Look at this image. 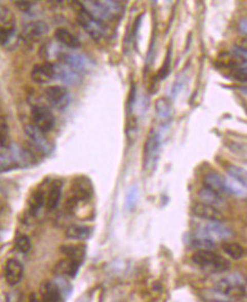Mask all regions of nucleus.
I'll return each instance as SVG.
<instances>
[{"instance_id":"obj_6","label":"nucleus","mask_w":247,"mask_h":302,"mask_svg":"<svg viewBox=\"0 0 247 302\" xmlns=\"http://www.w3.org/2000/svg\"><path fill=\"white\" fill-rule=\"evenodd\" d=\"M80 6H81V4H80ZM78 21H79L80 25L83 27L85 32L92 37L93 40L99 41V40L102 39V36L104 34L103 25L100 23V22H98L94 18H92L91 16L87 14L83 8H82V6L78 13Z\"/></svg>"},{"instance_id":"obj_19","label":"nucleus","mask_w":247,"mask_h":302,"mask_svg":"<svg viewBox=\"0 0 247 302\" xmlns=\"http://www.w3.org/2000/svg\"><path fill=\"white\" fill-rule=\"evenodd\" d=\"M54 36H56L58 42L62 43L65 47L72 49V50H76V49L81 47V42L78 39V36H75L73 33L65 29H57Z\"/></svg>"},{"instance_id":"obj_17","label":"nucleus","mask_w":247,"mask_h":302,"mask_svg":"<svg viewBox=\"0 0 247 302\" xmlns=\"http://www.w3.org/2000/svg\"><path fill=\"white\" fill-rule=\"evenodd\" d=\"M40 300L41 302H60L63 294L60 292L57 284L53 281H46L40 287Z\"/></svg>"},{"instance_id":"obj_25","label":"nucleus","mask_w":247,"mask_h":302,"mask_svg":"<svg viewBox=\"0 0 247 302\" xmlns=\"http://www.w3.org/2000/svg\"><path fill=\"white\" fill-rule=\"evenodd\" d=\"M156 112L157 116L161 120H168L172 117L173 113V107L172 103L167 97H160L156 101Z\"/></svg>"},{"instance_id":"obj_37","label":"nucleus","mask_w":247,"mask_h":302,"mask_svg":"<svg viewBox=\"0 0 247 302\" xmlns=\"http://www.w3.org/2000/svg\"><path fill=\"white\" fill-rule=\"evenodd\" d=\"M170 59H172V50L169 49L166 60H164V64L162 65V67H161L160 71H159V74H158L159 79H164L168 76L169 71H170Z\"/></svg>"},{"instance_id":"obj_5","label":"nucleus","mask_w":247,"mask_h":302,"mask_svg":"<svg viewBox=\"0 0 247 302\" xmlns=\"http://www.w3.org/2000/svg\"><path fill=\"white\" fill-rule=\"evenodd\" d=\"M32 124L42 133H49L54 127V116L47 107L34 106L31 110Z\"/></svg>"},{"instance_id":"obj_27","label":"nucleus","mask_w":247,"mask_h":302,"mask_svg":"<svg viewBox=\"0 0 247 302\" xmlns=\"http://www.w3.org/2000/svg\"><path fill=\"white\" fill-rule=\"evenodd\" d=\"M227 173L229 178L237 181L238 184L247 189V171L245 169L236 166H229L227 168Z\"/></svg>"},{"instance_id":"obj_34","label":"nucleus","mask_w":247,"mask_h":302,"mask_svg":"<svg viewBox=\"0 0 247 302\" xmlns=\"http://www.w3.org/2000/svg\"><path fill=\"white\" fill-rule=\"evenodd\" d=\"M9 143V127L7 120L5 117L0 116V146L7 147Z\"/></svg>"},{"instance_id":"obj_32","label":"nucleus","mask_w":247,"mask_h":302,"mask_svg":"<svg viewBox=\"0 0 247 302\" xmlns=\"http://www.w3.org/2000/svg\"><path fill=\"white\" fill-rule=\"evenodd\" d=\"M137 199H139V187L136 185H133L128 189L127 194L125 197V207L127 208L128 211H131L136 206Z\"/></svg>"},{"instance_id":"obj_28","label":"nucleus","mask_w":247,"mask_h":302,"mask_svg":"<svg viewBox=\"0 0 247 302\" xmlns=\"http://www.w3.org/2000/svg\"><path fill=\"white\" fill-rule=\"evenodd\" d=\"M15 40L14 26H0V46L10 48Z\"/></svg>"},{"instance_id":"obj_4","label":"nucleus","mask_w":247,"mask_h":302,"mask_svg":"<svg viewBox=\"0 0 247 302\" xmlns=\"http://www.w3.org/2000/svg\"><path fill=\"white\" fill-rule=\"evenodd\" d=\"M60 63L69 66L70 68L78 71V73H86L93 67L92 60L84 53L76 52L74 50L62 51L59 53Z\"/></svg>"},{"instance_id":"obj_7","label":"nucleus","mask_w":247,"mask_h":302,"mask_svg":"<svg viewBox=\"0 0 247 302\" xmlns=\"http://www.w3.org/2000/svg\"><path fill=\"white\" fill-rule=\"evenodd\" d=\"M45 96L47 101L53 108L58 110H64L68 107L70 102L69 93L64 86H49L45 91Z\"/></svg>"},{"instance_id":"obj_24","label":"nucleus","mask_w":247,"mask_h":302,"mask_svg":"<svg viewBox=\"0 0 247 302\" xmlns=\"http://www.w3.org/2000/svg\"><path fill=\"white\" fill-rule=\"evenodd\" d=\"M60 251L63 254L68 257L72 258L74 260H78L82 263L85 255V247L84 246H72V245H66L60 247Z\"/></svg>"},{"instance_id":"obj_12","label":"nucleus","mask_w":247,"mask_h":302,"mask_svg":"<svg viewBox=\"0 0 247 302\" xmlns=\"http://www.w3.org/2000/svg\"><path fill=\"white\" fill-rule=\"evenodd\" d=\"M31 77L33 82L39 84H47L54 79V64L43 63L33 66L31 70Z\"/></svg>"},{"instance_id":"obj_33","label":"nucleus","mask_w":247,"mask_h":302,"mask_svg":"<svg viewBox=\"0 0 247 302\" xmlns=\"http://www.w3.org/2000/svg\"><path fill=\"white\" fill-rule=\"evenodd\" d=\"M192 244H193L194 247L196 248H199L200 250H211L215 248L216 244H215V240L212 239H208L205 237H200V235H196V237L192 241Z\"/></svg>"},{"instance_id":"obj_30","label":"nucleus","mask_w":247,"mask_h":302,"mask_svg":"<svg viewBox=\"0 0 247 302\" xmlns=\"http://www.w3.org/2000/svg\"><path fill=\"white\" fill-rule=\"evenodd\" d=\"M224 181H226V188L228 194H233L235 196H238V197H244L247 194V189L245 187L241 186L240 184H238L237 181L233 180L232 178H224Z\"/></svg>"},{"instance_id":"obj_22","label":"nucleus","mask_w":247,"mask_h":302,"mask_svg":"<svg viewBox=\"0 0 247 302\" xmlns=\"http://www.w3.org/2000/svg\"><path fill=\"white\" fill-rule=\"evenodd\" d=\"M60 196H62V184H60L59 181H54L52 186L50 187V189H49L48 191V197L46 202V205L49 212H52L56 210L59 204Z\"/></svg>"},{"instance_id":"obj_21","label":"nucleus","mask_w":247,"mask_h":302,"mask_svg":"<svg viewBox=\"0 0 247 302\" xmlns=\"http://www.w3.org/2000/svg\"><path fill=\"white\" fill-rule=\"evenodd\" d=\"M49 31V26L47 23L42 21H34L31 23L26 24L24 26V34L30 37V39H34V37H39L47 34Z\"/></svg>"},{"instance_id":"obj_38","label":"nucleus","mask_w":247,"mask_h":302,"mask_svg":"<svg viewBox=\"0 0 247 302\" xmlns=\"http://www.w3.org/2000/svg\"><path fill=\"white\" fill-rule=\"evenodd\" d=\"M136 135H137V124H136V120L133 119V120H130V122L128 123V127H127V137H128V139L135 140Z\"/></svg>"},{"instance_id":"obj_16","label":"nucleus","mask_w":247,"mask_h":302,"mask_svg":"<svg viewBox=\"0 0 247 302\" xmlns=\"http://www.w3.org/2000/svg\"><path fill=\"white\" fill-rule=\"evenodd\" d=\"M203 183H204L205 188L216 191L219 195L223 196L228 194L226 188V181H224V178L221 174H219L217 172H208L204 175Z\"/></svg>"},{"instance_id":"obj_10","label":"nucleus","mask_w":247,"mask_h":302,"mask_svg":"<svg viewBox=\"0 0 247 302\" xmlns=\"http://www.w3.org/2000/svg\"><path fill=\"white\" fill-rule=\"evenodd\" d=\"M54 79H58L66 85H79L82 82V75L63 63L54 65Z\"/></svg>"},{"instance_id":"obj_13","label":"nucleus","mask_w":247,"mask_h":302,"mask_svg":"<svg viewBox=\"0 0 247 302\" xmlns=\"http://www.w3.org/2000/svg\"><path fill=\"white\" fill-rule=\"evenodd\" d=\"M192 212H193L195 216L208 219V221H222L223 219V215L220 210H218L215 206L204 204V203H196L192 207Z\"/></svg>"},{"instance_id":"obj_29","label":"nucleus","mask_w":247,"mask_h":302,"mask_svg":"<svg viewBox=\"0 0 247 302\" xmlns=\"http://www.w3.org/2000/svg\"><path fill=\"white\" fill-rule=\"evenodd\" d=\"M222 249L228 256H230L233 259H240L244 256L245 250L237 243H224L222 244Z\"/></svg>"},{"instance_id":"obj_40","label":"nucleus","mask_w":247,"mask_h":302,"mask_svg":"<svg viewBox=\"0 0 247 302\" xmlns=\"http://www.w3.org/2000/svg\"><path fill=\"white\" fill-rule=\"evenodd\" d=\"M238 29L241 33H244L245 35H247V16L246 17H243L238 23Z\"/></svg>"},{"instance_id":"obj_9","label":"nucleus","mask_w":247,"mask_h":302,"mask_svg":"<svg viewBox=\"0 0 247 302\" xmlns=\"http://www.w3.org/2000/svg\"><path fill=\"white\" fill-rule=\"evenodd\" d=\"M25 134L30 137L34 146L43 154H49L52 151V144L47 137L45 133H42L40 129H37L33 124L24 125Z\"/></svg>"},{"instance_id":"obj_41","label":"nucleus","mask_w":247,"mask_h":302,"mask_svg":"<svg viewBox=\"0 0 247 302\" xmlns=\"http://www.w3.org/2000/svg\"><path fill=\"white\" fill-rule=\"evenodd\" d=\"M239 90L243 92L245 95H247V86H241V87H239Z\"/></svg>"},{"instance_id":"obj_23","label":"nucleus","mask_w":247,"mask_h":302,"mask_svg":"<svg viewBox=\"0 0 247 302\" xmlns=\"http://www.w3.org/2000/svg\"><path fill=\"white\" fill-rule=\"evenodd\" d=\"M199 197L201 198L202 203H204V204L207 205H211V206H215L218 208V206H221L223 205V197L221 195H219L216 191H212L207 188H202L199 190Z\"/></svg>"},{"instance_id":"obj_2","label":"nucleus","mask_w":247,"mask_h":302,"mask_svg":"<svg viewBox=\"0 0 247 302\" xmlns=\"http://www.w3.org/2000/svg\"><path fill=\"white\" fill-rule=\"evenodd\" d=\"M161 139L156 130H151L147 136L143 151V169L145 171H152L156 168L159 155H160Z\"/></svg>"},{"instance_id":"obj_18","label":"nucleus","mask_w":247,"mask_h":302,"mask_svg":"<svg viewBox=\"0 0 247 302\" xmlns=\"http://www.w3.org/2000/svg\"><path fill=\"white\" fill-rule=\"evenodd\" d=\"M73 190H74L73 197L79 202L90 198L92 195V188H91L90 181L83 177L78 178L75 180Z\"/></svg>"},{"instance_id":"obj_36","label":"nucleus","mask_w":247,"mask_h":302,"mask_svg":"<svg viewBox=\"0 0 247 302\" xmlns=\"http://www.w3.org/2000/svg\"><path fill=\"white\" fill-rule=\"evenodd\" d=\"M16 166V163L14 162V160L12 158V156H8V155H5L0 153V172H4V171H8V170L13 169Z\"/></svg>"},{"instance_id":"obj_8","label":"nucleus","mask_w":247,"mask_h":302,"mask_svg":"<svg viewBox=\"0 0 247 302\" xmlns=\"http://www.w3.org/2000/svg\"><path fill=\"white\" fill-rule=\"evenodd\" d=\"M230 234H232L230 229L221 221H208L196 233V235H200V237H205L212 240L228 238Z\"/></svg>"},{"instance_id":"obj_26","label":"nucleus","mask_w":247,"mask_h":302,"mask_svg":"<svg viewBox=\"0 0 247 302\" xmlns=\"http://www.w3.org/2000/svg\"><path fill=\"white\" fill-rule=\"evenodd\" d=\"M201 295L204 302H233V298L217 290H204Z\"/></svg>"},{"instance_id":"obj_15","label":"nucleus","mask_w":247,"mask_h":302,"mask_svg":"<svg viewBox=\"0 0 247 302\" xmlns=\"http://www.w3.org/2000/svg\"><path fill=\"white\" fill-rule=\"evenodd\" d=\"M81 263L78 260H74L72 258L66 257L64 259H60L54 265L53 272L57 274L58 276H68V277H75L80 270Z\"/></svg>"},{"instance_id":"obj_35","label":"nucleus","mask_w":247,"mask_h":302,"mask_svg":"<svg viewBox=\"0 0 247 302\" xmlns=\"http://www.w3.org/2000/svg\"><path fill=\"white\" fill-rule=\"evenodd\" d=\"M15 245H16V248H17L21 252H23V254H27V252L31 250V247H32L31 240L26 234L17 235V238H16L15 240Z\"/></svg>"},{"instance_id":"obj_14","label":"nucleus","mask_w":247,"mask_h":302,"mask_svg":"<svg viewBox=\"0 0 247 302\" xmlns=\"http://www.w3.org/2000/svg\"><path fill=\"white\" fill-rule=\"evenodd\" d=\"M80 4L82 8H83L92 18L100 22L101 24L102 22L111 18V15L108 13V10L103 6L102 2H82Z\"/></svg>"},{"instance_id":"obj_39","label":"nucleus","mask_w":247,"mask_h":302,"mask_svg":"<svg viewBox=\"0 0 247 302\" xmlns=\"http://www.w3.org/2000/svg\"><path fill=\"white\" fill-rule=\"evenodd\" d=\"M15 5L23 13H29L33 7V4L31 2H15Z\"/></svg>"},{"instance_id":"obj_31","label":"nucleus","mask_w":247,"mask_h":302,"mask_svg":"<svg viewBox=\"0 0 247 302\" xmlns=\"http://www.w3.org/2000/svg\"><path fill=\"white\" fill-rule=\"evenodd\" d=\"M43 203H45V195H43L42 191L37 190L33 194L30 199H29V208L32 214H36L40 211V208L43 206Z\"/></svg>"},{"instance_id":"obj_1","label":"nucleus","mask_w":247,"mask_h":302,"mask_svg":"<svg viewBox=\"0 0 247 302\" xmlns=\"http://www.w3.org/2000/svg\"><path fill=\"white\" fill-rule=\"evenodd\" d=\"M193 261L197 265L208 268L215 272H224L229 270L230 263L221 256H219L211 250H199L193 255Z\"/></svg>"},{"instance_id":"obj_20","label":"nucleus","mask_w":247,"mask_h":302,"mask_svg":"<svg viewBox=\"0 0 247 302\" xmlns=\"http://www.w3.org/2000/svg\"><path fill=\"white\" fill-rule=\"evenodd\" d=\"M92 229L85 225H78L73 224L66 229L65 237L72 240H85L91 237Z\"/></svg>"},{"instance_id":"obj_3","label":"nucleus","mask_w":247,"mask_h":302,"mask_svg":"<svg viewBox=\"0 0 247 302\" xmlns=\"http://www.w3.org/2000/svg\"><path fill=\"white\" fill-rule=\"evenodd\" d=\"M215 290L229 295L230 298L234 296H241L245 294L244 279L238 274L224 276L215 283Z\"/></svg>"},{"instance_id":"obj_11","label":"nucleus","mask_w":247,"mask_h":302,"mask_svg":"<svg viewBox=\"0 0 247 302\" xmlns=\"http://www.w3.org/2000/svg\"><path fill=\"white\" fill-rule=\"evenodd\" d=\"M24 268L22 263L15 258H10L6 261L5 265V279L10 285V287H15L21 283L22 278H23Z\"/></svg>"}]
</instances>
